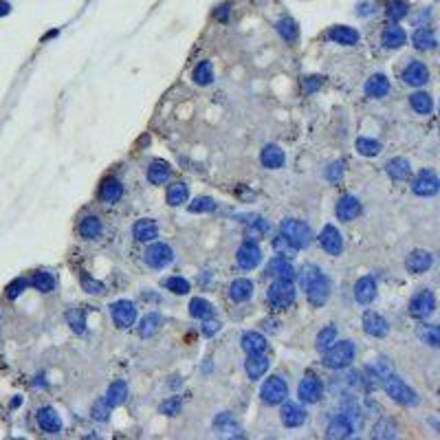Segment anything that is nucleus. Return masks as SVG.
<instances>
[{
	"label": "nucleus",
	"mask_w": 440,
	"mask_h": 440,
	"mask_svg": "<svg viewBox=\"0 0 440 440\" xmlns=\"http://www.w3.org/2000/svg\"><path fill=\"white\" fill-rule=\"evenodd\" d=\"M269 365H271V361H269V357H267L264 352L249 354V359H246V363H244L246 374H249L251 381H258V379H262L264 374H267Z\"/></svg>",
	"instance_id": "b1692460"
},
{
	"label": "nucleus",
	"mask_w": 440,
	"mask_h": 440,
	"mask_svg": "<svg viewBox=\"0 0 440 440\" xmlns=\"http://www.w3.org/2000/svg\"><path fill=\"white\" fill-rule=\"evenodd\" d=\"M110 312H112L114 324H117L119 328H130L132 324L137 322V308H135V304L132 302H128V299H119V302H114L110 306Z\"/></svg>",
	"instance_id": "f8f14e48"
},
{
	"label": "nucleus",
	"mask_w": 440,
	"mask_h": 440,
	"mask_svg": "<svg viewBox=\"0 0 440 440\" xmlns=\"http://www.w3.org/2000/svg\"><path fill=\"white\" fill-rule=\"evenodd\" d=\"M273 249H275L277 253H282L284 258H293V253L297 251V249H295V246H293L291 242H288V240H286L284 236H282V233H280V238H275V240H273Z\"/></svg>",
	"instance_id": "5fc2aeb1"
},
{
	"label": "nucleus",
	"mask_w": 440,
	"mask_h": 440,
	"mask_svg": "<svg viewBox=\"0 0 440 440\" xmlns=\"http://www.w3.org/2000/svg\"><path fill=\"white\" fill-rule=\"evenodd\" d=\"M214 80V71H212V64L209 62H201L194 69V82L198 86H207V84H212Z\"/></svg>",
	"instance_id": "8fccbe9b"
},
{
	"label": "nucleus",
	"mask_w": 440,
	"mask_h": 440,
	"mask_svg": "<svg viewBox=\"0 0 440 440\" xmlns=\"http://www.w3.org/2000/svg\"><path fill=\"white\" fill-rule=\"evenodd\" d=\"M123 194V185L121 180L117 178H106L104 183H101V190H99V196L104 203H117L119 198Z\"/></svg>",
	"instance_id": "7c9ffc66"
},
{
	"label": "nucleus",
	"mask_w": 440,
	"mask_h": 440,
	"mask_svg": "<svg viewBox=\"0 0 440 440\" xmlns=\"http://www.w3.org/2000/svg\"><path fill=\"white\" fill-rule=\"evenodd\" d=\"M161 326V317L156 315V312H150L141 319V324H139V337H143V339H148V337H152L156 330Z\"/></svg>",
	"instance_id": "37998d69"
},
{
	"label": "nucleus",
	"mask_w": 440,
	"mask_h": 440,
	"mask_svg": "<svg viewBox=\"0 0 440 440\" xmlns=\"http://www.w3.org/2000/svg\"><path fill=\"white\" fill-rule=\"evenodd\" d=\"M269 304L273 306L275 310H284L293 304L295 299V284L293 280H284V277H275V282L269 286Z\"/></svg>",
	"instance_id": "7ed1b4c3"
},
{
	"label": "nucleus",
	"mask_w": 440,
	"mask_h": 440,
	"mask_svg": "<svg viewBox=\"0 0 440 440\" xmlns=\"http://www.w3.org/2000/svg\"><path fill=\"white\" fill-rule=\"evenodd\" d=\"M357 150H359V154H363V156H376V154H381V143H379L376 139L361 137V139H357Z\"/></svg>",
	"instance_id": "de8ad7c7"
},
{
	"label": "nucleus",
	"mask_w": 440,
	"mask_h": 440,
	"mask_svg": "<svg viewBox=\"0 0 440 440\" xmlns=\"http://www.w3.org/2000/svg\"><path fill=\"white\" fill-rule=\"evenodd\" d=\"M433 310H436V297H433L431 291L416 293L412 297V302H409V315L420 319V322L427 319V317H431Z\"/></svg>",
	"instance_id": "0eeeda50"
},
{
	"label": "nucleus",
	"mask_w": 440,
	"mask_h": 440,
	"mask_svg": "<svg viewBox=\"0 0 440 440\" xmlns=\"http://www.w3.org/2000/svg\"><path fill=\"white\" fill-rule=\"evenodd\" d=\"M190 315L196 317V319H209L214 315V306L203 297H194L190 302Z\"/></svg>",
	"instance_id": "ea45409f"
},
{
	"label": "nucleus",
	"mask_w": 440,
	"mask_h": 440,
	"mask_svg": "<svg viewBox=\"0 0 440 440\" xmlns=\"http://www.w3.org/2000/svg\"><path fill=\"white\" fill-rule=\"evenodd\" d=\"M317 238H319L322 249L326 253H330V256H339V253L343 251V238H341L339 229H337L335 225H326Z\"/></svg>",
	"instance_id": "ddd939ff"
},
{
	"label": "nucleus",
	"mask_w": 440,
	"mask_h": 440,
	"mask_svg": "<svg viewBox=\"0 0 440 440\" xmlns=\"http://www.w3.org/2000/svg\"><path fill=\"white\" fill-rule=\"evenodd\" d=\"M82 286L86 288V293H90V295H99L104 291V284H101V282H95L93 277H82Z\"/></svg>",
	"instance_id": "bf43d9fd"
},
{
	"label": "nucleus",
	"mask_w": 440,
	"mask_h": 440,
	"mask_svg": "<svg viewBox=\"0 0 440 440\" xmlns=\"http://www.w3.org/2000/svg\"><path fill=\"white\" fill-rule=\"evenodd\" d=\"M409 106H412L414 112L418 114H429L433 110V101H431V95L423 93V90H418V93L409 95Z\"/></svg>",
	"instance_id": "c9c22d12"
},
{
	"label": "nucleus",
	"mask_w": 440,
	"mask_h": 440,
	"mask_svg": "<svg viewBox=\"0 0 440 440\" xmlns=\"http://www.w3.org/2000/svg\"><path fill=\"white\" fill-rule=\"evenodd\" d=\"M297 396L302 403H317L324 396V383L315 374H306L297 388Z\"/></svg>",
	"instance_id": "6e6552de"
},
{
	"label": "nucleus",
	"mask_w": 440,
	"mask_h": 440,
	"mask_svg": "<svg viewBox=\"0 0 440 440\" xmlns=\"http://www.w3.org/2000/svg\"><path fill=\"white\" fill-rule=\"evenodd\" d=\"M236 260H238V267L242 271H251L256 269L258 264L262 260V251L260 246H258L253 240H244L242 244H240V249L236 253Z\"/></svg>",
	"instance_id": "1a4fd4ad"
},
{
	"label": "nucleus",
	"mask_w": 440,
	"mask_h": 440,
	"mask_svg": "<svg viewBox=\"0 0 440 440\" xmlns=\"http://www.w3.org/2000/svg\"><path fill=\"white\" fill-rule=\"evenodd\" d=\"M343 172H346V167H343V161H335V163L328 165L326 178L330 180V183H339V180L343 178Z\"/></svg>",
	"instance_id": "6e6d98bb"
},
{
	"label": "nucleus",
	"mask_w": 440,
	"mask_h": 440,
	"mask_svg": "<svg viewBox=\"0 0 440 440\" xmlns=\"http://www.w3.org/2000/svg\"><path fill=\"white\" fill-rule=\"evenodd\" d=\"M322 354H324V365H326L328 370H346V367L354 361L357 348H354L352 341H335L333 346Z\"/></svg>",
	"instance_id": "f257e3e1"
},
{
	"label": "nucleus",
	"mask_w": 440,
	"mask_h": 440,
	"mask_svg": "<svg viewBox=\"0 0 440 440\" xmlns=\"http://www.w3.org/2000/svg\"><path fill=\"white\" fill-rule=\"evenodd\" d=\"M251 295H253V282L246 280V277H238V280H233L231 286H229V297L238 304L251 299Z\"/></svg>",
	"instance_id": "c85d7f7f"
},
{
	"label": "nucleus",
	"mask_w": 440,
	"mask_h": 440,
	"mask_svg": "<svg viewBox=\"0 0 440 440\" xmlns=\"http://www.w3.org/2000/svg\"><path fill=\"white\" fill-rule=\"evenodd\" d=\"M282 405V403H280ZM280 416H282V423H284L286 427H299V425H304L306 423V409L299 405V403H284L282 405V412H280Z\"/></svg>",
	"instance_id": "6ab92c4d"
},
{
	"label": "nucleus",
	"mask_w": 440,
	"mask_h": 440,
	"mask_svg": "<svg viewBox=\"0 0 440 440\" xmlns=\"http://www.w3.org/2000/svg\"><path fill=\"white\" fill-rule=\"evenodd\" d=\"M104 399L110 403L112 407L121 405V403H125V399H128V385H125V381H112L110 388L106 390V396Z\"/></svg>",
	"instance_id": "473e14b6"
},
{
	"label": "nucleus",
	"mask_w": 440,
	"mask_h": 440,
	"mask_svg": "<svg viewBox=\"0 0 440 440\" xmlns=\"http://www.w3.org/2000/svg\"><path fill=\"white\" fill-rule=\"evenodd\" d=\"M304 288H306V297H308V302L312 306H324L330 297V288H333V284H330V280L324 273H317Z\"/></svg>",
	"instance_id": "423d86ee"
},
{
	"label": "nucleus",
	"mask_w": 440,
	"mask_h": 440,
	"mask_svg": "<svg viewBox=\"0 0 440 440\" xmlns=\"http://www.w3.org/2000/svg\"><path fill=\"white\" fill-rule=\"evenodd\" d=\"M385 170H388V174L394 180H405L407 176H409V161H405V159H401V156H396V159H392L388 165H385Z\"/></svg>",
	"instance_id": "4c0bfd02"
},
{
	"label": "nucleus",
	"mask_w": 440,
	"mask_h": 440,
	"mask_svg": "<svg viewBox=\"0 0 440 440\" xmlns=\"http://www.w3.org/2000/svg\"><path fill=\"white\" fill-rule=\"evenodd\" d=\"M354 429H357V427L352 425V420L348 418L346 414H341V416H335V418L328 423L326 436L328 438H350L354 433Z\"/></svg>",
	"instance_id": "412c9836"
},
{
	"label": "nucleus",
	"mask_w": 440,
	"mask_h": 440,
	"mask_svg": "<svg viewBox=\"0 0 440 440\" xmlns=\"http://www.w3.org/2000/svg\"><path fill=\"white\" fill-rule=\"evenodd\" d=\"M335 341H337V326H335V324H330V326H324L322 330H319L315 346H317L319 352H326Z\"/></svg>",
	"instance_id": "58836bf2"
},
{
	"label": "nucleus",
	"mask_w": 440,
	"mask_h": 440,
	"mask_svg": "<svg viewBox=\"0 0 440 440\" xmlns=\"http://www.w3.org/2000/svg\"><path fill=\"white\" fill-rule=\"evenodd\" d=\"M357 14L359 16H370V14H374V3H359L357 5Z\"/></svg>",
	"instance_id": "680f3d73"
},
{
	"label": "nucleus",
	"mask_w": 440,
	"mask_h": 440,
	"mask_svg": "<svg viewBox=\"0 0 440 440\" xmlns=\"http://www.w3.org/2000/svg\"><path fill=\"white\" fill-rule=\"evenodd\" d=\"M363 90H365L367 97H372V99H381V97H385V95L390 93V80H388L385 75L376 73V75H372L370 80L365 82Z\"/></svg>",
	"instance_id": "a878e982"
},
{
	"label": "nucleus",
	"mask_w": 440,
	"mask_h": 440,
	"mask_svg": "<svg viewBox=\"0 0 440 440\" xmlns=\"http://www.w3.org/2000/svg\"><path fill=\"white\" fill-rule=\"evenodd\" d=\"M431 264H433V258H431L429 251L416 249V251H412V253L407 256L405 269L409 271V273H416V275H418V273H425V271H429Z\"/></svg>",
	"instance_id": "a211bd4d"
},
{
	"label": "nucleus",
	"mask_w": 440,
	"mask_h": 440,
	"mask_svg": "<svg viewBox=\"0 0 440 440\" xmlns=\"http://www.w3.org/2000/svg\"><path fill=\"white\" fill-rule=\"evenodd\" d=\"M304 86H306V90H308V93H312L315 88L322 86V77H306V80H304Z\"/></svg>",
	"instance_id": "e2e57ef3"
},
{
	"label": "nucleus",
	"mask_w": 440,
	"mask_h": 440,
	"mask_svg": "<svg viewBox=\"0 0 440 440\" xmlns=\"http://www.w3.org/2000/svg\"><path fill=\"white\" fill-rule=\"evenodd\" d=\"M277 33H280L286 42H295L299 38V27L293 18H282V20L277 22Z\"/></svg>",
	"instance_id": "79ce46f5"
},
{
	"label": "nucleus",
	"mask_w": 440,
	"mask_h": 440,
	"mask_svg": "<svg viewBox=\"0 0 440 440\" xmlns=\"http://www.w3.org/2000/svg\"><path fill=\"white\" fill-rule=\"evenodd\" d=\"M172 178V167L165 161H152V165L148 167V180L152 185H163Z\"/></svg>",
	"instance_id": "c756f323"
},
{
	"label": "nucleus",
	"mask_w": 440,
	"mask_h": 440,
	"mask_svg": "<svg viewBox=\"0 0 440 440\" xmlns=\"http://www.w3.org/2000/svg\"><path fill=\"white\" fill-rule=\"evenodd\" d=\"M337 218L339 220H343V222H350V220H354L357 216L361 214V203H359V198L357 196H350V194H346V196H341L339 198V203H337Z\"/></svg>",
	"instance_id": "f3484780"
},
{
	"label": "nucleus",
	"mask_w": 440,
	"mask_h": 440,
	"mask_svg": "<svg viewBox=\"0 0 440 440\" xmlns=\"http://www.w3.org/2000/svg\"><path fill=\"white\" fill-rule=\"evenodd\" d=\"M412 190L416 196H433L438 194L440 190V180L436 176V172L431 170H420L418 174H416L414 183H412Z\"/></svg>",
	"instance_id": "9d476101"
},
{
	"label": "nucleus",
	"mask_w": 440,
	"mask_h": 440,
	"mask_svg": "<svg viewBox=\"0 0 440 440\" xmlns=\"http://www.w3.org/2000/svg\"><path fill=\"white\" fill-rule=\"evenodd\" d=\"M38 425L44 433H59L62 431V418L53 407H42L38 412Z\"/></svg>",
	"instance_id": "5701e85b"
},
{
	"label": "nucleus",
	"mask_w": 440,
	"mask_h": 440,
	"mask_svg": "<svg viewBox=\"0 0 440 440\" xmlns=\"http://www.w3.org/2000/svg\"><path fill=\"white\" fill-rule=\"evenodd\" d=\"M172 260H174V251H172L170 244H165V242H154V244L148 246V251H146V262H148L152 269H165Z\"/></svg>",
	"instance_id": "9b49d317"
},
{
	"label": "nucleus",
	"mask_w": 440,
	"mask_h": 440,
	"mask_svg": "<svg viewBox=\"0 0 440 440\" xmlns=\"http://www.w3.org/2000/svg\"><path fill=\"white\" fill-rule=\"evenodd\" d=\"M403 82L409 84V86H423V84L429 82V69L418 59H412L403 71Z\"/></svg>",
	"instance_id": "dca6fc26"
},
{
	"label": "nucleus",
	"mask_w": 440,
	"mask_h": 440,
	"mask_svg": "<svg viewBox=\"0 0 440 440\" xmlns=\"http://www.w3.org/2000/svg\"><path fill=\"white\" fill-rule=\"evenodd\" d=\"M101 233V220L97 216H86L80 222V236L86 240H95Z\"/></svg>",
	"instance_id": "e433bc0d"
},
{
	"label": "nucleus",
	"mask_w": 440,
	"mask_h": 440,
	"mask_svg": "<svg viewBox=\"0 0 440 440\" xmlns=\"http://www.w3.org/2000/svg\"><path fill=\"white\" fill-rule=\"evenodd\" d=\"M280 231H282V236L295 246V249H306V246L312 242V231L304 220L286 218L284 222H282Z\"/></svg>",
	"instance_id": "f03ea898"
},
{
	"label": "nucleus",
	"mask_w": 440,
	"mask_h": 440,
	"mask_svg": "<svg viewBox=\"0 0 440 440\" xmlns=\"http://www.w3.org/2000/svg\"><path fill=\"white\" fill-rule=\"evenodd\" d=\"M132 233H135V240H139V242H150V240L159 236V225L152 218H141L135 222Z\"/></svg>",
	"instance_id": "bb28decb"
},
{
	"label": "nucleus",
	"mask_w": 440,
	"mask_h": 440,
	"mask_svg": "<svg viewBox=\"0 0 440 440\" xmlns=\"http://www.w3.org/2000/svg\"><path fill=\"white\" fill-rule=\"evenodd\" d=\"M33 286L38 288L40 293H51L55 288V277L49 271H40V273L33 275Z\"/></svg>",
	"instance_id": "49530a36"
},
{
	"label": "nucleus",
	"mask_w": 440,
	"mask_h": 440,
	"mask_svg": "<svg viewBox=\"0 0 440 440\" xmlns=\"http://www.w3.org/2000/svg\"><path fill=\"white\" fill-rule=\"evenodd\" d=\"M165 198H167V205H172V207H178V205L187 203V198H190L187 185L180 183V180H178V183H172L170 187H167Z\"/></svg>",
	"instance_id": "f704fd0d"
},
{
	"label": "nucleus",
	"mask_w": 440,
	"mask_h": 440,
	"mask_svg": "<svg viewBox=\"0 0 440 440\" xmlns=\"http://www.w3.org/2000/svg\"><path fill=\"white\" fill-rule=\"evenodd\" d=\"M385 16H388L390 20H394V22L403 20V18L407 16V3L405 0H390L388 9H385Z\"/></svg>",
	"instance_id": "09e8293b"
},
{
	"label": "nucleus",
	"mask_w": 440,
	"mask_h": 440,
	"mask_svg": "<svg viewBox=\"0 0 440 440\" xmlns=\"http://www.w3.org/2000/svg\"><path fill=\"white\" fill-rule=\"evenodd\" d=\"M161 412H163V414H167V416L178 414V412H180V401L176 399V396H172V399L163 401V403H161Z\"/></svg>",
	"instance_id": "13d9d810"
},
{
	"label": "nucleus",
	"mask_w": 440,
	"mask_h": 440,
	"mask_svg": "<svg viewBox=\"0 0 440 440\" xmlns=\"http://www.w3.org/2000/svg\"><path fill=\"white\" fill-rule=\"evenodd\" d=\"M53 35H57V31H49V33H46V35H44V40H49V38H53Z\"/></svg>",
	"instance_id": "69168bd1"
},
{
	"label": "nucleus",
	"mask_w": 440,
	"mask_h": 440,
	"mask_svg": "<svg viewBox=\"0 0 440 440\" xmlns=\"http://www.w3.org/2000/svg\"><path fill=\"white\" fill-rule=\"evenodd\" d=\"M240 341H242V348L246 354H256V352H267L269 343L267 339L260 335V333H244L240 337Z\"/></svg>",
	"instance_id": "2f4dec72"
},
{
	"label": "nucleus",
	"mask_w": 440,
	"mask_h": 440,
	"mask_svg": "<svg viewBox=\"0 0 440 440\" xmlns=\"http://www.w3.org/2000/svg\"><path fill=\"white\" fill-rule=\"evenodd\" d=\"M264 275L267 277H284V280H295L297 271L291 264V260L284 256H277L273 260H269V264L264 267Z\"/></svg>",
	"instance_id": "4468645a"
},
{
	"label": "nucleus",
	"mask_w": 440,
	"mask_h": 440,
	"mask_svg": "<svg viewBox=\"0 0 440 440\" xmlns=\"http://www.w3.org/2000/svg\"><path fill=\"white\" fill-rule=\"evenodd\" d=\"M110 412H112V405H110V403H108L106 399H99V401L93 405V409H90V414H93L95 420H108Z\"/></svg>",
	"instance_id": "603ef678"
},
{
	"label": "nucleus",
	"mask_w": 440,
	"mask_h": 440,
	"mask_svg": "<svg viewBox=\"0 0 440 440\" xmlns=\"http://www.w3.org/2000/svg\"><path fill=\"white\" fill-rule=\"evenodd\" d=\"M407 35H405V29L399 27V25H390L383 29L381 33V42L385 49H399V46L405 44Z\"/></svg>",
	"instance_id": "cd10ccee"
},
{
	"label": "nucleus",
	"mask_w": 440,
	"mask_h": 440,
	"mask_svg": "<svg viewBox=\"0 0 440 440\" xmlns=\"http://www.w3.org/2000/svg\"><path fill=\"white\" fill-rule=\"evenodd\" d=\"M187 209H190L192 214L214 212V209H216V203H214V198H209V196H198V198H194V201L187 205Z\"/></svg>",
	"instance_id": "3c124183"
},
{
	"label": "nucleus",
	"mask_w": 440,
	"mask_h": 440,
	"mask_svg": "<svg viewBox=\"0 0 440 440\" xmlns=\"http://www.w3.org/2000/svg\"><path fill=\"white\" fill-rule=\"evenodd\" d=\"M165 286L170 288L172 293H176V295H185V293H190V282L185 280V277H170V280L165 282Z\"/></svg>",
	"instance_id": "864d4df0"
},
{
	"label": "nucleus",
	"mask_w": 440,
	"mask_h": 440,
	"mask_svg": "<svg viewBox=\"0 0 440 440\" xmlns=\"http://www.w3.org/2000/svg\"><path fill=\"white\" fill-rule=\"evenodd\" d=\"M218 330H220V322H216V319H212V322H205L203 324V335L205 337H214V335H218Z\"/></svg>",
	"instance_id": "052dcab7"
},
{
	"label": "nucleus",
	"mask_w": 440,
	"mask_h": 440,
	"mask_svg": "<svg viewBox=\"0 0 440 440\" xmlns=\"http://www.w3.org/2000/svg\"><path fill=\"white\" fill-rule=\"evenodd\" d=\"M260 161H262V165L267 167V170H280V167L284 165V161H286V154H284V150H282L280 146L269 143V146L262 148Z\"/></svg>",
	"instance_id": "aec40b11"
},
{
	"label": "nucleus",
	"mask_w": 440,
	"mask_h": 440,
	"mask_svg": "<svg viewBox=\"0 0 440 440\" xmlns=\"http://www.w3.org/2000/svg\"><path fill=\"white\" fill-rule=\"evenodd\" d=\"M412 42L418 51H431L436 46V35H433L429 27H423V29H416V33L412 35Z\"/></svg>",
	"instance_id": "72a5a7b5"
},
{
	"label": "nucleus",
	"mask_w": 440,
	"mask_h": 440,
	"mask_svg": "<svg viewBox=\"0 0 440 440\" xmlns=\"http://www.w3.org/2000/svg\"><path fill=\"white\" fill-rule=\"evenodd\" d=\"M66 322H69V326L73 328V333H77V335H82L84 328H86V315H84V310L77 308V306L66 310Z\"/></svg>",
	"instance_id": "a18cd8bd"
},
{
	"label": "nucleus",
	"mask_w": 440,
	"mask_h": 440,
	"mask_svg": "<svg viewBox=\"0 0 440 440\" xmlns=\"http://www.w3.org/2000/svg\"><path fill=\"white\" fill-rule=\"evenodd\" d=\"M396 431H399V427H396L394 420L383 418V420H379V423L374 425V429H372V438H379V440H383V438H396Z\"/></svg>",
	"instance_id": "c03bdc74"
},
{
	"label": "nucleus",
	"mask_w": 440,
	"mask_h": 440,
	"mask_svg": "<svg viewBox=\"0 0 440 440\" xmlns=\"http://www.w3.org/2000/svg\"><path fill=\"white\" fill-rule=\"evenodd\" d=\"M416 335H418L427 346H431V348L440 346V330H438V326H433V324H423V326H418L416 328Z\"/></svg>",
	"instance_id": "a19ab883"
},
{
	"label": "nucleus",
	"mask_w": 440,
	"mask_h": 440,
	"mask_svg": "<svg viewBox=\"0 0 440 440\" xmlns=\"http://www.w3.org/2000/svg\"><path fill=\"white\" fill-rule=\"evenodd\" d=\"M288 396V385L282 376H269L260 388V399L267 405H280Z\"/></svg>",
	"instance_id": "39448f33"
},
{
	"label": "nucleus",
	"mask_w": 440,
	"mask_h": 440,
	"mask_svg": "<svg viewBox=\"0 0 440 440\" xmlns=\"http://www.w3.org/2000/svg\"><path fill=\"white\" fill-rule=\"evenodd\" d=\"M385 392H388L399 405H405V407H414V405H418V401H420L418 394H416L412 388H407V385L394 374L385 376Z\"/></svg>",
	"instance_id": "20e7f679"
},
{
	"label": "nucleus",
	"mask_w": 440,
	"mask_h": 440,
	"mask_svg": "<svg viewBox=\"0 0 440 440\" xmlns=\"http://www.w3.org/2000/svg\"><path fill=\"white\" fill-rule=\"evenodd\" d=\"M328 40L337 42V44H343V46H352L359 42V33H357V29H352V27L337 25V27L328 29Z\"/></svg>",
	"instance_id": "393cba45"
},
{
	"label": "nucleus",
	"mask_w": 440,
	"mask_h": 440,
	"mask_svg": "<svg viewBox=\"0 0 440 440\" xmlns=\"http://www.w3.org/2000/svg\"><path fill=\"white\" fill-rule=\"evenodd\" d=\"M9 11H11V5L7 3V0H0V18H3V16H7Z\"/></svg>",
	"instance_id": "0e129e2a"
},
{
	"label": "nucleus",
	"mask_w": 440,
	"mask_h": 440,
	"mask_svg": "<svg viewBox=\"0 0 440 440\" xmlns=\"http://www.w3.org/2000/svg\"><path fill=\"white\" fill-rule=\"evenodd\" d=\"M25 288H27V280H25V277H18V280H14V282H11V284L7 286V297H9V299H16L18 295L25 293Z\"/></svg>",
	"instance_id": "4d7b16f0"
},
{
	"label": "nucleus",
	"mask_w": 440,
	"mask_h": 440,
	"mask_svg": "<svg viewBox=\"0 0 440 440\" xmlns=\"http://www.w3.org/2000/svg\"><path fill=\"white\" fill-rule=\"evenodd\" d=\"M376 293H379L376 282H374V277H370V275L359 277L357 284H354V299H357L359 304H363V306L374 302V299H376Z\"/></svg>",
	"instance_id": "2eb2a0df"
},
{
	"label": "nucleus",
	"mask_w": 440,
	"mask_h": 440,
	"mask_svg": "<svg viewBox=\"0 0 440 440\" xmlns=\"http://www.w3.org/2000/svg\"><path fill=\"white\" fill-rule=\"evenodd\" d=\"M363 330H365V335H370V337H385L388 335V322L379 315V312H374V310H365L363 312Z\"/></svg>",
	"instance_id": "4be33fe9"
}]
</instances>
